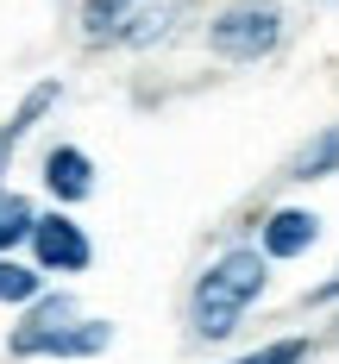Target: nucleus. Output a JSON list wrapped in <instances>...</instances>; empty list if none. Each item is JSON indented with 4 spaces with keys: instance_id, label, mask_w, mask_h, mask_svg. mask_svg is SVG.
Here are the masks:
<instances>
[{
    "instance_id": "obj_1",
    "label": "nucleus",
    "mask_w": 339,
    "mask_h": 364,
    "mask_svg": "<svg viewBox=\"0 0 339 364\" xmlns=\"http://www.w3.org/2000/svg\"><path fill=\"white\" fill-rule=\"evenodd\" d=\"M264 283H270L264 252H252V245L220 252L208 270H201L195 301H188V327H195V339H226V333L245 321V308L264 295Z\"/></svg>"
},
{
    "instance_id": "obj_2",
    "label": "nucleus",
    "mask_w": 339,
    "mask_h": 364,
    "mask_svg": "<svg viewBox=\"0 0 339 364\" xmlns=\"http://www.w3.org/2000/svg\"><path fill=\"white\" fill-rule=\"evenodd\" d=\"M208 44H214V57H226V63H258V57H270L283 44V13L270 0L226 6L220 19L208 26Z\"/></svg>"
},
{
    "instance_id": "obj_3",
    "label": "nucleus",
    "mask_w": 339,
    "mask_h": 364,
    "mask_svg": "<svg viewBox=\"0 0 339 364\" xmlns=\"http://www.w3.org/2000/svg\"><path fill=\"white\" fill-rule=\"evenodd\" d=\"M113 346V327L107 321H63V327L38 333V339H19L13 352L19 358H95Z\"/></svg>"
},
{
    "instance_id": "obj_4",
    "label": "nucleus",
    "mask_w": 339,
    "mask_h": 364,
    "mask_svg": "<svg viewBox=\"0 0 339 364\" xmlns=\"http://www.w3.org/2000/svg\"><path fill=\"white\" fill-rule=\"evenodd\" d=\"M32 252H38V270H88V257H95V245H88V232L75 226L70 214H44L32 232Z\"/></svg>"
},
{
    "instance_id": "obj_5",
    "label": "nucleus",
    "mask_w": 339,
    "mask_h": 364,
    "mask_svg": "<svg viewBox=\"0 0 339 364\" xmlns=\"http://www.w3.org/2000/svg\"><path fill=\"white\" fill-rule=\"evenodd\" d=\"M314 239H321V220L308 214V208H276V214L264 220V232H258L264 257H301Z\"/></svg>"
},
{
    "instance_id": "obj_6",
    "label": "nucleus",
    "mask_w": 339,
    "mask_h": 364,
    "mask_svg": "<svg viewBox=\"0 0 339 364\" xmlns=\"http://www.w3.org/2000/svg\"><path fill=\"white\" fill-rule=\"evenodd\" d=\"M44 188H50L57 201H88V188H95V164H88V151L50 145V151H44Z\"/></svg>"
},
{
    "instance_id": "obj_7",
    "label": "nucleus",
    "mask_w": 339,
    "mask_h": 364,
    "mask_svg": "<svg viewBox=\"0 0 339 364\" xmlns=\"http://www.w3.org/2000/svg\"><path fill=\"white\" fill-rule=\"evenodd\" d=\"M50 107H57V82H38L32 95L19 101V113L0 126V176H6V164H13V145H19V139H26V132H32V126H38Z\"/></svg>"
},
{
    "instance_id": "obj_8",
    "label": "nucleus",
    "mask_w": 339,
    "mask_h": 364,
    "mask_svg": "<svg viewBox=\"0 0 339 364\" xmlns=\"http://www.w3.org/2000/svg\"><path fill=\"white\" fill-rule=\"evenodd\" d=\"M327 176H339V126H321L289 164V182H327Z\"/></svg>"
},
{
    "instance_id": "obj_9",
    "label": "nucleus",
    "mask_w": 339,
    "mask_h": 364,
    "mask_svg": "<svg viewBox=\"0 0 339 364\" xmlns=\"http://www.w3.org/2000/svg\"><path fill=\"white\" fill-rule=\"evenodd\" d=\"M38 232V214L26 195H13V188H0V252H13V245H26Z\"/></svg>"
},
{
    "instance_id": "obj_10",
    "label": "nucleus",
    "mask_w": 339,
    "mask_h": 364,
    "mask_svg": "<svg viewBox=\"0 0 339 364\" xmlns=\"http://www.w3.org/2000/svg\"><path fill=\"white\" fill-rule=\"evenodd\" d=\"M132 6H145V0H82V32H88V44L119 38V26H126Z\"/></svg>"
},
{
    "instance_id": "obj_11",
    "label": "nucleus",
    "mask_w": 339,
    "mask_h": 364,
    "mask_svg": "<svg viewBox=\"0 0 339 364\" xmlns=\"http://www.w3.org/2000/svg\"><path fill=\"white\" fill-rule=\"evenodd\" d=\"M183 6H145V13H132L126 26H119V38L113 44H157V38L170 32V19H176Z\"/></svg>"
},
{
    "instance_id": "obj_12",
    "label": "nucleus",
    "mask_w": 339,
    "mask_h": 364,
    "mask_svg": "<svg viewBox=\"0 0 339 364\" xmlns=\"http://www.w3.org/2000/svg\"><path fill=\"white\" fill-rule=\"evenodd\" d=\"M63 321H75V301L70 295H44L32 314H26V327L13 333V346H19V339H38V333H50V327H63Z\"/></svg>"
},
{
    "instance_id": "obj_13",
    "label": "nucleus",
    "mask_w": 339,
    "mask_h": 364,
    "mask_svg": "<svg viewBox=\"0 0 339 364\" xmlns=\"http://www.w3.org/2000/svg\"><path fill=\"white\" fill-rule=\"evenodd\" d=\"M0 301H38V270L13 264L6 252H0Z\"/></svg>"
},
{
    "instance_id": "obj_14",
    "label": "nucleus",
    "mask_w": 339,
    "mask_h": 364,
    "mask_svg": "<svg viewBox=\"0 0 339 364\" xmlns=\"http://www.w3.org/2000/svg\"><path fill=\"white\" fill-rule=\"evenodd\" d=\"M308 358V339H276V346H264L252 358H232V364H301Z\"/></svg>"
},
{
    "instance_id": "obj_15",
    "label": "nucleus",
    "mask_w": 339,
    "mask_h": 364,
    "mask_svg": "<svg viewBox=\"0 0 339 364\" xmlns=\"http://www.w3.org/2000/svg\"><path fill=\"white\" fill-rule=\"evenodd\" d=\"M327 301H339V270L321 283V289H308V308H327Z\"/></svg>"
}]
</instances>
